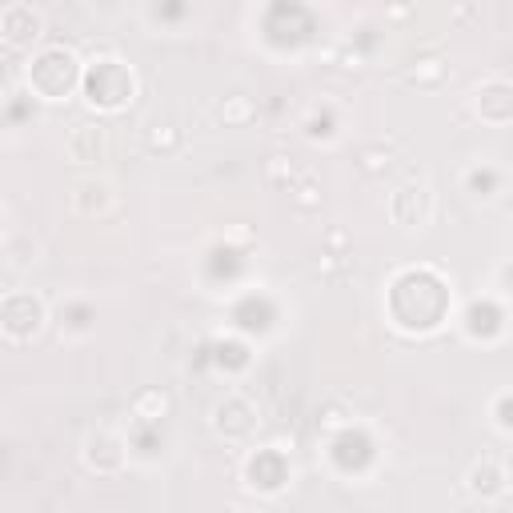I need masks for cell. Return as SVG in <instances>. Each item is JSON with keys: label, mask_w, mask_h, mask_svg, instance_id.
Here are the masks:
<instances>
[{"label": "cell", "mask_w": 513, "mask_h": 513, "mask_svg": "<svg viewBox=\"0 0 513 513\" xmlns=\"http://www.w3.org/2000/svg\"><path fill=\"white\" fill-rule=\"evenodd\" d=\"M441 76H445V64H441L437 56H429V61H417V68H414V80H421V85H437Z\"/></svg>", "instance_id": "obj_5"}, {"label": "cell", "mask_w": 513, "mask_h": 513, "mask_svg": "<svg viewBox=\"0 0 513 513\" xmlns=\"http://www.w3.org/2000/svg\"><path fill=\"white\" fill-rule=\"evenodd\" d=\"M176 140H181V137H176V128H173V125H157V128L149 133V149H152V152H173V149H176Z\"/></svg>", "instance_id": "obj_3"}, {"label": "cell", "mask_w": 513, "mask_h": 513, "mask_svg": "<svg viewBox=\"0 0 513 513\" xmlns=\"http://www.w3.org/2000/svg\"><path fill=\"white\" fill-rule=\"evenodd\" d=\"M341 426V409H337V405H329V409H325V429H337Z\"/></svg>", "instance_id": "obj_10"}, {"label": "cell", "mask_w": 513, "mask_h": 513, "mask_svg": "<svg viewBox=\"0 0 513 513\" xmlns=\"http://www.w3.org/2000/svg\"><path fill=\"white\" fill-rule=\"evenodd\" d=\"M269 181L289 185V181H293V161H289V157H269Z\"/></svg>", "instance_id": "obj_7"}, {"label": "cell", "mask_w": 513, "mask_h": 513, "mask_svg": "<svg viewBox=\"0 0 513 513\" xmlns=\"http://www.w3.org/2000/svg\"><path fill=\"white\" fill-rule=\"evenodd\" d=\"M68 152L76 161H97L104 152V128L100 125H76L73 137H68Z\"/></svg>", "instance_id": "obj_1"}, {"label": "cell", "mask_w": 513, "mask_h": 513, "mask_svg": "<svg viewBox=\"0 0 513 513\" xmlns=\"http://www.w3.org/2000/svg\"><path fill=\"white\" fill-rule=\"evenodd\" d=\"M361 161H365V173H381V169H389V152L381 157L377 149H369V152L361 157Z\"/></svg>", "instance_id": "obj_8"}, {"label": "cell", "mask_w": 513, "mask_h": 513, "mask_svg": "<svg viewBox=\"0 0 513 513\" xmlns=\"http://www.w3.org/2000/svg\"><path fill=\"white\" fill-rule=\"evenodd\" d=\"M253 109H249V100L245 97H233V109H229V121H245V116H249Z\"/></svg>", "instance_id": "obj_9"}, {"label": "cell", "mask_w": 513, "mask_h": 513, "mask_svg": "<svg viewBox=\"0 0 513 513\" xmlns=\"http://www.w3.org/2000/svg\"><path fill=\"white\" fill-rule=\"evenodd\" d=\"M501 481H505V473H501L497 457H485V469L477 465L473 473H469V489H477V493H497Z\"/></svg>", "instance_id": "obj_2"}, {"label": "cell", "mask_w": 513, "mask_h": 513, "mask_svg": "<svg viewBox=\"0 0 513 513\" xmlns=\"http://www.w3.org/2000/svg\"><path fill=\"white\" fill-rule=\"evenodd\" d=\"M164 409H169L164 393H152V389H149V393H140V397H137V414H140V417H149V421H152V417H161Z\"/></svg>", "instance_id": "obj_4"}, {"label": "cell", "mask_w": 513, "mask_h": 513, "mask_svg": "<svg viewBox=\"0 0 513 513\" xmlns=\"http://www.w3.org/2000/svg\"><path fill=\"white\" fill-rule=\"evenodd\" d=\"M293 200H297L301 209H313L317 200H321V197H317V181H313V176H301V185H297V193H293Z\"/></svg>", "instance_id": "obj_6"}]
</instances>
